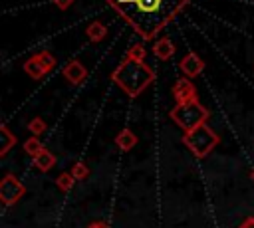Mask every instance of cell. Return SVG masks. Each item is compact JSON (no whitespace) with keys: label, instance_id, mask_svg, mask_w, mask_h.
I'll use <instances>...</instances> for the list:
<instances>
[{"label":"cell","instance_id":"1","mask_svg":"<svg viewBox=\"0 0 254 228\" xmlns=\"http://www.w3.org/2000/svg\"><path fill=\"white\" fill-rule=\"evenodd\" d=\"M187 2L189 0H107V4L145 40H153Z\"/></svg>","mask_w":254,"mask_h":228},{"label":"cell","instance_id":"2","mask_svg":"<svg viewBox=\"0 0 254 228\" xmlns=\"http://www.w3.org/2000/svg\"><path fill=\"white\" fill-rule=\"evenodd\" d=\"M111 79H113L129 97H137L143 89L149 87V83H153L155 71H153L145 61H137V59L125 57V59L115 67V71L111 73Z\"/></svg>","mask_w":254,"mask_h":228},{"label":"cell","instance_id":"3","mask_svg":"<svg viewBox=\"0 0 254 228\" xmlns=\"http://www.w3.org/2000/svg\"><path fill=\"white\" fill-rule=\"evenodd\" d=\"M171 119L181 127V129H185L187 133L189 131H192V129H196V127H200V125H204L206 123V119H208V109L206 107H202L198 101H190V103H177L175 105V109H171Z\"/></svg>","mask_w":254,"mask_h":228},{"label":"cell","instance_id":"4","mask_svg":"<svg viewBox=\"0 0 254 228\" xmlns=\"http://www.w3.org/2000/svg\"><path fill=\"white\" fill-rule=\"evenodd\" d=\"M183 143L190 149V153H194V157L202 159V157H206V155L216 147L218 135L204 123V125H200V127L189 131V133L183 137Z\"/></svg>","mask_w":254,"mask_h":228},{"label":"cell","instance_id":"5","mask_svg":"<svg viewBox=\"0 0 254 228\" xmlns=\"http://www.w3.org/2000/svg\"><path fill=\"white\" fill-rule=\"evenodd\" d=\"M26 192V186L14 176V174H4L2 182H0V200L4 206H12L16 204Z\"/></svg>","mask_w":254,"mask_h":228},{"label":"cell","instance_id":"6","mask_svg":"<svg viewBox=\"0 0 254 228\" xmlns=\"http://www.w3.org/2000/svg\"><path fill=\"white\" fill-rule=\"evenodd\" d=\"M173 97L177 99V103H190V101H196V87L192 85V81L189 77H183V79H177L175 85H173Z\"/></svg>","mask_w":254,"mask_h":228},{"label":"cell","instance_id":"7","mask_svg":"<svg viewBox=\"0 0 254 228\" xmlns=\"http://www.w3.org/2000/svg\"><path fill=\"white\" fill-rule=\"evenodd\" d=\"M202 69H204V61H202V59L198 57V54H194V52H189V54L181 59V71H183L189 79L196 77Z\"/></svg>","mask_w":254,"mask_h":228},{"label":"cell","instance_id":"8","mask_svg":"<svg viewBox=\"0 0 254 228\" xmlns=\"http://www.w3.org/2000/svg\"><path fill=\"white\" fill-rule=\"evenodd\" d=\"M64 77L71 83V85H79L85 77H87V69H85V65L81 63V61H77V59H71L65 67H64Z\"/></svg>","mask_w":254,"mask_h":228},{"label":"cell","instance_id":"9","mask_svg":"<svg viewBox=\"0 0 254 228\" xmlns=\"http://www.w3.org/2000/svg\"><path fill=\"white\" fill-rule=\"evenodd\" d=\"M34 167L38 169V171H42V172H48L54 165H56V155L54 153H50L48 149H42L34 159Z\"/></svg>","mask_w":254,"mask_h":228},{"label":"cell","instance_id":"10","mask_svg":"<svg viewBox=\"0 0 254 228\" xmlns=\"http://www.w3.org/2000/svg\"><path fill=\"white\" fill-rule=\"evenodd\" d=\"M153 54H155L159 59H169V57L175 54V44H173L169 38H159V40L153 44Z\"/></svg>","mask_w":254,"mask_h":228},{"label":"cell","instance_id":"11","mask_svg":"<svg viewBox=\"0 0 254 228\" xmlns=\"http://www.w3.org/2000/svg\"><path fill=\"white\" fill-rule=\"evenodd\" d=\"M24 71H26L32 79H42V77L48 73V69H46V67H44V65H42L34 56H32V57H28V59L24 61Z\"/></svg>","mask_w":254,"mask_h":228},{"label":"cell","instance_id":"12","mask_svg":"<svg viewBox=\"0 0 254 228\" xmlns=\"http://www.w3.org/2000/svg\"><path fill=\"white\" fill-rule=\"evenodd\" d=\"M115 143H117V147L121 149V151H129V149H133L135 145H137V137H135V133L131 131V129H121L119 131V135L115 137Z\"/></svg>","mask_w":254,"mask_h":228},{"label":"cell","instance_id":"13","mask_svg":"<svg viewBox=\"0 0 254 228\" xmlns=\"http://www.w3.org/2000/svg\"><path fill=\"white\" fill-rule=\"evenodd\" d=\"M12 145H16V137L10 133V129L6 125H2L0 127V155L2 157L8 155V151H10Z\"/></svg>","mask_w":254,"mask_h":228},{"label":"cell","instance_id":"14","mask_svg":"<svg viewBox=\"0 0 254 228\" xmlns=\"http://www.w3.org/2000/svg\"><path fill=\"white\" fill-rule=\"evenodd\" d=\"M87 38L91 40V42H99V40H103L105 38V34H107V28H105V24L103 22H93V24H89L87 26Z\"/></svg>","mask_w":254,"mask_h":228},{"label":"cell","instance_id":"15","mask_svg":"<svg viewBox=\"0 0 254 228\" xmlns=\"http://www.w3.org/2000/svg\"><path fill=\"white\" fill-rule=\"evenodd\" d=\"M34 57H36L48 71H52V69L56 67V57H54V54L48 52V50H40L38 54H34Z\"/></svg>","mask_w":254,"mask_h":228},{"label":"cell","instance_id":"16","mask_svg":"<svg viewBox=\"0 0 254 228\" xmlns=\"http://www.w3.org/2000/svg\"><path fill=\"white\" fill-rule=\"evenodd\" d=\"M145 56H147V50L143 44H133L129 50H127V56L129 59H137V61H145Z\"/></svg>","mask_w":254,"mask_h":228},{"label":"cell","instance_id":"17","mask_svg":"<svg viewBox=\"0 0 254 228\" xmlns=\"http://www.w3.org/2000/svg\"><path fill=\"white\" fill-rule=\"evenodd\" d=\"M42 149H44V145H42V141H40L38 137H30V139L24 143V151H26V153H28L32 159H34V157H36V155H38Z\"/></svg>","mask_w":254,"mask_h":228},{"label":"cell","instance_id":"18","mask_svg":"<svg viewBox=\"0 0 254 228\" xmlns=\"http://www.w3.org/2000/svg\"><path fill=\"white\" fill-rule=\"evenodd\" d=\"M73 174L71 172H62L58 178H56V184H58V188L60 190H64V192H67V190H71V186H73Z\"/></svg>","mask_w":254,"mask_h":228},{"label":"cell","instance_id":"19","mask_svg":"<svg viewBox=\"0 0 254 228\" xmlns=\"http://www.w3.org/2000/svg\"><path fill=\"white\" fill-rule=\"evenodd\" d=\"M71 174H73V178L75 180H83L87 174H89V169H87V165L85 163H75L73 167H71Z\"/></svg>","mask_w":254,"mask_h":228},{"label":"cell","instance_id":"20","mask_svg":"<svg viewBox=\"0 0 254 228\" xmlns=\"http://www.w3.org/2000/svg\"><path fill=\"white\" fill-rule=\"evenodd\" d=\"M28 129L34 133V135H42L46 131V121L42 117H34L30 123H28Z\"/></svg>","mask_w":254,"mask_h":228},{"label":"cell","instance_id":"21","mask_svg":"<svg viewBox=\"0 0 254 228\" xmlns=\"http://www.w3.org/2000/svg\"><path fill=\"white\" fill-rule=\"evenodd\" d=\"M60 10H67L71 4H73V0H52Z\"/></svg>","mask_w":254,"mask_h":228},{"label":"cell","instance_id":"22","mask_svg":"<svg viewBox=\"0 0 254 228\" xmlns=\"http://www.w3.org/2000/svg\"><path fill=\"white\" fill-rule=\"evenodd\" d=\"M238 228H254V216L244 218V220L240 222V226H238Z\"/></svg>","mask_w":254,"mask_h":228},{"label":"cell","instance_id":"23","mask_svg":"<svg viewBox=\"0 0 254 228\" xmlns=\"http://www.w3.org/2000/svg\"><path fill=\"white\" fill-rule=\"evenodd\" d=\"M87 228H109V226H107V222H103V220H95V222H91Z\"/></svg>","mask_w":254,"mask_h":228},{"label":"cell","instance_id":"24","mask_svg":"<svg viewBox=\"0 0 254 228\" xmlns=\"http://www.w3.org/2000/svg\"><path fill=\"white\" fill-rule=\"evenodd\" d=\"M252 180H254V171H252Z\"/></svg>","mask_w":254,"mask_h":228}]
</instances>
